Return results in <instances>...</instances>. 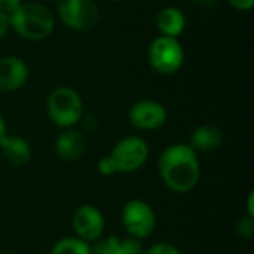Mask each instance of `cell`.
Returning a JSON list of instances; mask_svg holds the SVG:
<instances>
[{
    "instance_id": "6da1fadb",
    "label": "cell",
    "mask_w": 254,
    "mask_h": 254,
    "mask_svg": "<svg viewBox=\"0 0 254 254\" xmlns=\"http://www.w3.org/2000/svg\"><path fill=\"white\" fill-rule=\"evenodd\" d=\"M158 173L162 183L174 193H189L201 179L198 153L185 143L167 146L158 159Z\"/></svg>"
},
{
    "instance_id": "7a4b0ae2",
    "label": "cell",
    "mask_w": 254,
    "mask_h": 254,
    "mask_svg": "<svg viewBox=\"0 0 254 254\" xmlns=\"http://www.w3.org/2000/svg\"><path fill=\"white\" fill-rule=\"evenodd\" d=\"M10 30L21 39L28 42H40L48 39L57 24L55 13L40 1L22 3L9 15Z\"/></svg>"
},
{
    "instance_id": "3957f363",
    "label": "cell",
    "mask_w": 254,
    "mask_h": 254,
    "mask_svg": "<svg viewBox=\"0 0 254 254\" xmlns=\"http://www.w3.org/2000/svg\"><path fill=\"white\" fill-rule=\"evenodd\" d=\"M83 113V100L74 88L57 86L46 97V115L61 129L74 128Z\"/></svg>"
},
{
    "instance_id": "277c9868",
    "label": "cell",
    "mask_w": 254,
    "mask_h": 254,
    "mask_svg": "<svg viewBox=\"0 0 254 254\" xmlns=\"http://www.w3.org/2000/svg\"><path fill=\"white\" fill-rule=\"evenodd\" d=\"M147 61L152 70L162 76H171L180 71L185 64V49L179 39L158 36L147 49Z\"/></svg>"
},
{
    "instance_id": "5b68a950",
    "label": "cell",
    "mask_w": 254,
    "mask_h": 254,
    "mask_svg": "<svg viewBox=\"0 0 254 254\" xmlns=\"http://www.w3.org/2000/svg\"><path fill=\"white\" fill-rule=\"evenodd\" d=\"M57 16L68 30L85 33L100 22L101 13L95 0H58Z\"/></svg>"
},
{
    "instance_id": "8992f818",
    "label": "cell",
    "mask_w": 254,
    "mask_h": 254,
    "mask_svg": "<svg viewBox=\"0 0 254 254\" xmlns=\"http://www.w3.org/2000/svg\"><path fill=\"white\" fill-rule=\"evenodd\" d=\"M109 156L112 158L118 174H132L146 164L149 158V144L141 137L128 135L113 146Z\"/></svg>"
},
{
    "instance_id": "52a82bcc",
    "label": "cell",
    "mask_w": 254,
    "mask_h": 254,
    "mask_svg": "<svg viewBox=\"0 0 254 254\" xmlns=\"http://www.w3.org/2000/svg\"><path fill=\"white\" fill-rule=\"evenodd\" d=\"M121 223L129 237L143 241L155 232L156 214L146 201L131 199L122 207Z\"/></svg>"
},
{
    "instance_id": "ba28073f",
    "label": "cell",
    "mask_w": 254,
    "mask_h": 254,
    "mask_svg": "<svg viewBox=\"0 0 254 254\" xmlns=\"http://www.w3.org/2000/svg\"><path fill=\"white\" fill-rule=\"evenodd\" d=\"M129 124L140 131H156L162 128L168 119L165 106L156 100L144 98L134 103L128 112Z\"/></svg>"
},
{
    "instance_id": "9c48e42d",
    "label": "cell",
    "mask_w": 254,
    "mask_h": 254,
    "mask_svg": "<svg viewBox=\"0 0 254 254\" xmlns=\"http://www.w3.org/2000/svg\"><path fill=\"white\" fill-rule=\"evenodd\" d=\"M71 228L74 231V237L83 240L88 244H92L103 237L106 229V219L95 205L83 204L76 208L71 219Z\"/></svg>"
},
{
    "instance_id": "30bf717a",
    "label": "cell",
    "mask_w": 254,
    "mask_h": 254,
    "mask_svg": "<svg viewBox=\"0 0 254 254\" xmlns=\"http://www.w3.org/2000/svg\"><path fill=\"white\" fill-rule=\"evenodd\" d=\"M30 77L28 64L18 55L0 57V92L10 94L25 86Z\"/></svg>"
},
{
    "instance_id": "8fae6325",
    "label": "cell",
    "mask_w": 254,
    "mask_h": 254,
    "mask_svg": "<svg viewBox=\"0 0 254 254\" xmlns=\"http://www.w3.org/2000/svg\"><path fill=\"white\" fill-rule=\"evenodd\" d=\"M85 146L86 141L83 134L76 128H67L63 129L55 138L54 150L60 161L71 164L82 158L85 153Z\"/></svg>"
},
{
    "instance_id": "7c38bea8",
    "label": "cell",
    "mask_w": 254,
    "mask_h": 254,
    "mask_svg": "<svg viewBox=\"0 0 254 254\" xmlns=\"http://www.w3.org/2000/svg\"><path fill=\"white\" fill-rule=\"evenodd\" d=\"M223 143V132L213 124H202L195 128L189 138V146L196 153H210L220 149Z\"/></svg>"
},
{
    "instance_id": "4fadbf2b",
    "label": "cell",
    "mask_w": 254,
    "mask_h": 254,
    "mask_svg": "<svg viewBox=\"0 0 254 254\" xmlns=\"http://www.w3.org/2000/svg\"><path fill=\"white\" fill-rule=\"evenodd\" d=\"M156 27L161 36L179 39L186 28V15L177 6H165L156 15Z\"/></svg>"
},
{
    "instance_id": "5bb4252c",
    "label": "cell",
    "mask_w": 254,
    "mask_h": 254,
    "mask_svg": "<svg viewBox=\"0 0 254 254\" xmlns=\"http://www.w3.org/2000/svg\"><path fill=\"white\" fill-rule=\"evenodd\" d=\"M0 150L4 155L6 161L16 167L28 164L31 159V146L24 137L19 135L7 134L0 141Z\"/></svg>"
},
{
    "instance_id": "9a60e30c",
    "label": "cell",
    "mask_w": 254,
    "mask_h": 254,
    "mask_svg": "<svg viewBox=\"0 0 254 254\" xmlns=\"http://www.w3.org/2000/svg\"><path fill=\"white\" fill-rule=\"evenodd\" d=\"M51 254H91V244L77 237H63L54 243Z\"/></svg>"
},
{
    "instance_id": "2e32d148",
    "label": "cell",
    "mask_w": 254,
    "mask_h": 254,
    "mask_svg": "<svg viewBox=\"0 0 254 254\" xmlns=\"http://www.w3.org/2000/svg\"><path fill=\"white\" fill-rule=\"evenodd\" d=\"M144 246L141 240H137L134 237H124L118 238L116 254H144Z\"/></svg>"
},
{
    "instance_id": "e0dca14e",
    "label": "cell",
    "mask_w": 254,
    "mask_h": 254,
    "mask_svg": "<svg viewBox=\"0 0 254 254\" xmlns=\"http://www.w3.org/2000/svg\"><path fill=\"white\" fill-rule=\"evenodd\" d=\"M119 237H107L104 240H97L91 244V254H116Z\"/></svg>"
},
{
    "instance_id": "ac0fdd59",
    "label": "cell",
    "mask_w": 254,
    "mask_h": 254,
    "mask_svg": "<svg viewBox=\"0 0 254 254\" xmlns=\"http://www.w3.org/2000/svg\"><path fill=\"white\" fill-rule=\"evenodd\" d=\"M235 231H237V235L243 240H249L254 235V219L253 217H249V216H244L238 220L237 226H235Z\"/></svg>"
},
{
    "instance_id": "d6986e66",
    "label": "cell",
    "mask_w": 254,
    "mask_h": 254,
    "mask_svg": "<svg viewBox=\"0 0 254 254\" xmlns=\"http://www.w3.org/2000/svg\"><path fill=\"white\" fill-rule=\"evenodd\" d=\"M144 254H182L180 250L167 241H161V243H155L152 244L147 250H144Z\"/></svg>"
},
{
    "instance_id": "ffe728a7",
    "label": "cell",
    "mask_w": 254,
    "mask_h": 254,
    "mask_svg": "<svg viewBox=\"0 0 254 254\" xmlns=\"http://www.w3.org/2000/svg\"><path fill=\"white\" fill-rule=\"evenodd\" d=\"M97 171L104 176V177H112V176H116L118 174V170L112 161V158L109 155L103 156L98 162H97Z\"/></svg>"
},
{
    "instance_id": "44dd1931",
    "label": "cell",
    "mask_w": 254,
    "mask_h": 254,
    "mask_svg": "<svg viewBox=\"0 0 254 254\" xmlns=\"http://www.w3.org/2000/svg\"><path fill=\"white\" fill-rule=\"evenodd\" d=\"M231 7L238 12H250L254 6V0H226Z\"/></svg>"
},
{
    "instance_id": "7402d4cb",
    "label": "cell",
    "mask_w": 254,
    "mask_h": 254,
    "mask_svg": "<svg viewBox=\"0 0 254 254\" xmlns=\"http://www.w3.org/2000/svg\"><path fill=\"white\" fill-rule=\"evenodd\" d=\"M24 1L22 0H0V12L10 15L12 12H15Z\"/></svg>"
},
{
    "instance_id": "603a6c76",
    "label": "cell",
    "mask_w": 254,
    "mask_h": 254,
    "mask_svg": "<svg viewBox=\"0 0 254 254\" xmlns=\"http://www.w3.org/2000/svg\"><path fill=\"white\" fill-rule=\"evenodd\" d=\"M79 124H82V127H83L86 131H94V129L97 128V125H98V121H97V116H95V115H92V113L85 115V113H83V116H82V119H80Z\"/></svg>"
},
{
    "instance_id": "cb8c5ba5",
    "label": "cell",
    "mask_w": 254,
    "mask_h": 254,
    "mask_svg": "<svg viewBox=\"0 0 254 254\" xmlns=\"http://www.w3.org/2000/svg\"><path fill=\"white\" fill-rule=\"evenodd\" d=\"M10 31V21H9V15L0 12V40H3L7 33Z\"/></svg>"
},
{
    "instance_id": "d4e9b609",
    "label": "cell",
    "mask_w": 254,
    "mask_h": 254,
    "mask_svg": "<svg viewBox=\"0 0 254 254\" xmlns=\"http://www.w3.org/2000/svg\"><path fill=\"white\" fill-rule=\"evenodd\" d=\"M247 216L254 219V193L250 192L247 198Z\"/></svg>"
},
{
    "instance_id": "484cf974",
    "label": "cell",
    "mask_w": 254,
    "mask_h": 254,
    "mask_svg": "<svg viewBox=\"0 0 254 254\" xmlns=\"http://www.w3.org/2000/svg\"><path fill=\"white\" fill-rule=\"evenodd\" d=\"M192 1L201 7H213L219 3V0H192Z\"/></svg>"
},
{
    "instance_id": "4316f807",
    "label": "cell",
    "mask_w": 254,
    "mask_h": 254,
    "mask_svg": "<svg viewBox=\"0 0 254 254\" xmlns=\"http://www.w3.org/2000/svg\"><path fill=\"white\" fill-rule=\"evenodd\" d=\"M7 135V124L4 121V118L0 115V141Z\"/></svg>"
},
{
    "instance_id": "83f0119b",
    "label": "cell",
    "mask_w": 254,
    "mask_h": 254,
    "mask_svg": "<svg viewBox=\"0 0 254 254\" xmlns=\"http://www.w3.org/2000/svg\"><path fill=\"white\" fill-rule=\"evenodd\" d=\"M40 3H51V1H58V0H39Z\"/></svg>"
},
{
    "instance_id": "f1b7e54d",
    "label": "cell",
    "mask_w": 254,
    "mask_h": 254,
    "mask_svg": "<svg viewBox=\"0 0 254 254\" xmlns=\"http://www.w3.org/2000/svg\"><path fill=\"white\" fill-rule=\"evenodd\" d=\"M106 1H112V3H121V1H125V0H106Z\"/></svg>"
}]
</instances>
